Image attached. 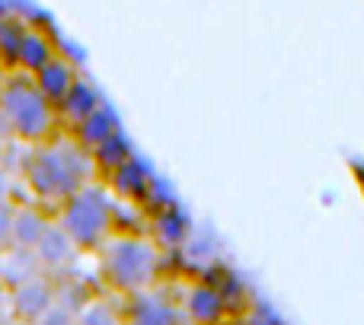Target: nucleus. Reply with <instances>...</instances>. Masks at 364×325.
Instances as JSON below:
<instances>
[{
	"label": "nucleus",
	"instance_id": "nucleus-24",
	"mask_svg": "<svg viewBox=\"0 0 364 325\" xmlns=\"http://www.w3.org/2000/svg\"><path fill=\"white\" fill-rule=\"evenodd\" d=\"M13 194V179H10V169L0 162V201H10Z\"/></svg>",
	"mask_w": 364,
	"mask_h": 325
},
{
	"label": "nucleus",
	"instance_id": "nucleus-4",
	"mask_svg": "<svg viewBox=\"0 0 364 325\" xmlns=\"http://www.w3.org/2000/svg\"><path fill=\"white\" fill-rule=\"evenodd\" d=\"M58 226L70 236L77 249H100L115 230L112 198L102 185H80L68 201L58 204Z\"/></svg>",
	"mask_w": 364,
	"mask_h": 325
},
{
	"label": "nucleus",
	"instance_id": "nucleus-11",
	"mask_svg": "<svg viewBox=\"0 0 364 325\" xmlns=\"http://www.w3.org/2000/svg\"><path fill=\"white\" fill-rule=\"evenodd\" d=\"M77 252H80V249L70 243V236L58 224L45 226V233L38 236V243L32 246V255H36L38 268H51V271L68 268V265L77 258Z\"/></svg>",
	"mask_w": 364,
	"mask_h": 325
},
{
	"label": "nucleus",
	"instance_id": "nucleus-22",
	"mask_svg": "<svg viewBox=\"0 0 364 325\" xmlns=\"http://www.w3.org/2000/svg\"><path fill=\"white\" fill-rule=\"evenodd\" d=\"M13 211H16V204H13V201H0V249H4V246H10Z\"/></svg>",
	"mask_w": 364,
	"mask_h": 325
},
{
	"label": "nucleus",
	"instance_id": "nucleus-16",
	"mask_svg": "<svg viewBox=\"0 0 364 325\" xmlns=\"http://www.w3.org/2000/svg\"><path fill=\"white\" fill-rule=\"evenodd\" d=\"M134 150H132V141L125 138L122 131L109 134L102 144H96L93 150H90V162H93V172H100L102 179H106L109 172H115V169L122 166L125 160H132Z\"/></svg>",
	"mask_w": 364,
	"mask_h": 325
},
{
	"label": "nucleus",
	"instance_id": "nucleus-15",
	"mask_svg": "<svg viewBox=\"0 0 364 325\" xmlns=\"http://www.w3.org/2000/svg\"><path fill=\"white\" fill-rule=\"evenodd\" d=\"M48 224L51 220L45 217V211H38V207H32V204H16V211H13V226H10V246L32 249Z\"/></svg>",
	"mask_w": 364,
	"mask_h": 325
},
{
	"label": "nucleus",
	"instance_id": "nucleus-20",
	"mask_svg": "<svg viewBox=\"0 0 364 325\" xmlns=\"http://www.w3.org/2000/svg\"><path fill=\"white\" fill-rule=\"evenodd\" d=\"M170 204H176V201H173L170 185H166V182H160L157 175H154V182H151V188H147V194H144V201H141V207L154 214V211H160V207H170Z\"/></svg>",
	"mask_w": 364,
	"mask_h": 325
},
{
	"label": "nucleus",
	"instance_id": "nucleus-13",
	"mask_svg": "<svg viewBox=\"0 0 364 325\" xmlns=\"http://www.w3.org/2000/svg\"><path fill=\"white\" fill-rule=\"evenodd\" d=\"M186 316L195 325H220L227 316V303L218 294V287L208 281H198L186 294Z\"/></svg>",
	"mask_w": 364,
	"mask_h": 325
},
{
	"label": "nucleus",
	"instance_id": "nucleus-21",
	"mask_svg": "<svg viewBox=\"0 0 364 325\" xmlns=\"http://www.w3.org/2000/svg\"><path fill=\"white\" fill-rule=\"evenodd\" d=\"M36 325H77V309L68 307V303H61V300H55L36 319Z\"/></svg>",
	"mask_w": 364,
	"mask_h": 325
},
{
	"label": "nucleus",
	"instance_id": "nucleus-3",
	"mask_svg": "<svg viewBox=\"0 0 364 325\" xmlns=\"http://www.w3.org/2000/svg\"><path fill=\"white\" fill-rule=\"evenodd\" d=\"M100 268L109 287L134 294L157 281L160 249L138 233H115L100 246Z\"/></svg>",
	"mask_w": 364,
	"mask_h": 325
},
{
	"label": "nucleus",
	"instance_id": "nucleus-18",
	"mask_svg": "<svg viewBox=\"0 0 364 325\" xmlns=\"http://www.w3.org/2000/svg\"><path fill=\"white\" fill-rule=\"evenodd\" d=\"M23 32H26L23 16H16V13L0 16V64L6 70L16 67V51H19V42H23Z\"/></svg>",
	"mask_w": 364,
	"mask_h": 325
},
{
	"label": "nucleus",
	"instance_id": "nucleus-5",
	"mask_svg": "<svg viewBox=\"0 0 364 325\" xmlns=\"http://www.w3.org/2000/svg\"><path fill=\"white\" fill-rule=\"evenodd\" d=\"M102 182H106V192H112L119 201L141 207V201H144L147 188H151V182H154V172L141 157H132L122 162L115 172H109Z\"/></svg>",
	"mask_w": 364,
	"mask_h": 325
},
{
	"label": "nucleus",
	"instance_id": "nucleus-12",
	"mask_svg": "<svg viewBox=\"0 0 364 325\" xmlns=\"http://www.w3.org/2000/svg\"><path fill=\"white\" fill-rule=\"evenodd\" d=\"M115 131H119V115H115L112 106L100 102L87 119H80L74 128H70V141H74L80 150L90 153L96 144H102V141H106L109 134H115Z\"/></svg>",
	"mask_w": 364,
	"mask_h": 325
},
{
	"label": "nucleus",
	"instance_id": "nucleus-25",
	"mask_svg": "<svg viewBox=\"0 0 364 325\" xmlns=\"http://www.w3.org/2000/svg\"><path fill=\"white\" fill-rule=\"evenodd\" d=\"M10 144H13V131H10V125H6V119L0 115V153H4Z\"/></svg>",
	"mask_w": 364,
	"mask_h": 325
},
{
	"label": "nucleus",
	"instance_id": "nucleus-14",
	"mask_svg": "<svg viewBox=\"0 0 364 325\" xmlns=\"http://www.w3.org/2000/svg\"><path fill=\"white\" fill-rule=\"evenodd\" d=\"M102 102V96H100V89L93 87L90 80H83V77H77V83L68 89V96H64L61 102H58V125H68V128H74L80 119H87L90 112H93L96 106Z\"/></svg>",
	"mask_w": 364,
	"mask_h": 325
},
{
	"label": "nucleus",
	"instance_id": "nucleus-26",
	"mask_svg": "<svg viewBox=\"0 0 364 325\" xmlns=\"http://www.w3.org/2000/svg\"><path fill=\"white\" fill-rule=\"evenodd\" d=\"M4 74H10V70H6V67H4V64H0V80H4Z\"/></svg>",
	"mask_w": 364,
	"mask_h": 325
},
{
	"label": "nucleus",
	"instance_id": "nucleus-17",
	"mask_svg": "<svg viewBox=\"0 0 364 325\" xmlns=\"http://www.w3.org/2000/svg\"><path fill=\"white\" fill-rule=\"evenodd\" d=\"M32 275H38V262L32 255V249H19V246H4L0 249V277L10 287L23 284Z\"/></svg>",
	"mask_w": 364,
	"mask_h": 325
},
{
	"label": "nucleus",
	"instance_id": "nucleus-6",
	"mask_svg": "<svg viewBox=\"0 0 364 325\" xmlns=\"http://www.w3.org/2000/svg\"><path fill=\"white\" fill-rule=\"evenodd\" d=\"M125 325H179L182 316L179 309L173 307V300L160 294H151V290H134L128 294V309L122 316Z\"/></svg>",
	"mask_w": 364,
	"mask_h": 325
},
{
	"label": "nucleus",
	"instance_id": "nucleus-1",
	"mask_svg": "<svg viewBox=\"0 0 364 325\" xmlns=\"http://www.w3.org/2000/svg\"><path fill=\"white\" fill-rule=\"evenodd\" d=\"M23 175L38 201L58 207L90 182L93 162H90V153L80 150L74 141H61V144L45 141L23 157Z\"/></svg>",
	"mask_w": 364,
	"mask_h": 325
},
{
	"label": "nucleus",
	"instance_id": "nucleus-23",
	"mask_svg": "<svg viewBox=\"0 0 364 325\" xmlns=\"http://www.w3.org/2000/svg\"><path fill=\"white\" fill-rule=\"evenodd\" d=\"M246 325H282V319H278L265 303H256V307L250 309V316H246Z\"/></svg>",
	"mask_w": 364,
	"mask_h": 325
},
{
	"label": "nucleus",
	"instance_id": "nucleus-19",
	"mask_svg": "<svg viewBox=\"0 0 364 325\" xmlns=\"http://www.w3.org/2000/svg\"><path fill=\"white\" fill-rule=\"evenodd\" d=\"M77 325H122V316L115 313L109 303L90 300V303H83L80 313H77Z\"/></svg>",
	"mask_w": 364,
	"mask_h": 325
},
{
	"label": "nucleus",
	"instance_id": "nucleus-9",
	"mask_svg": "<svg viewBox=\"0 0 364 325\" xmlns=\"http://www.w3.org/2000/svg\"><path fill=\"white\" fill-rule=\"evenodd\" d=\"M188 236H192V220L179 204L160 207L151 214V243L157 249H182Z\"/></svg>",
	"mask_w": 364,
	"mask_h": 325
},
{
	"label": "nucleus",
	"instance_id": "nucleus-2",
	"mask_svg": "<svg viewBox=\"0 0 364 325\" xmlns=\"http://www.w3.org/2000/svg\"><path fill=\"white\" fill-rule=\"evenodd\" d=\"M0 115L6 119L13 138L26 144H45L58 131V112L36 89L32 77L10 70L0 80Z\"/></svg>",
	"mask_w": 364,
	"mask_h": 325
},
{
	"label": "nucleus",
	"instance_id": "nucleus-10",
	"mask_svg": "<svg viewBox=\"0 0 364 325\" xmlns=\"http://www.w3.org/2000/svg\"><path fill=\"white\" fill-rule=\"evenodd\" d=\"M51 303H55V284L42 275H32L13 287V309L26 322H36Z\"/></svg>",
	"mask_w": 364,
	"mask_h": 325
},
{
	"label": "nucleus",
	"instance_id": "nucleus-8",
	"mask_svg": "<svg viewBox=\"0 0 364 325\" xmlns=\"http://www.w3.org/2000/svg\"><path fill=\"white\" fill-rule=\"evenodd\" d=\"M55 55H58V45H55V38H51V32L42 29V26H36V23H26L23 42H19V51H16V67L13 70L32 77L38 67H45Z\"/></svg>",
	"mask_w": 364,
	"mask_h": 325
},
{
	"label": "nucleus",
	"instance_id": "nucleus-7",
	"mask_svg": "<svg viewBox=\"0 0 364 325\" xmlns=\"http://www.w3.org/2000/svg\"><path fill=\"white\" fill-rule=\"evenodd\" d=\"M77 77H80V70H77V64L70 61L68 55H61L58 51L55 57H51L45 67H38L36 74H32V83H36V89L45 96V99L51 102V106L58 109V102L68 96V89L77 83Z\"/></svg>",
	"mask_w": 364,
	"mask_h": 325
}]
</instances>
